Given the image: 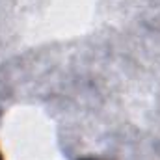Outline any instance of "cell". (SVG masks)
<instances>
[{
  "label": "cell",
  "mask_w": 160,
  "mask_h": 160,
  "mask_svg": "<svg viewBox=\"0 0 160 160\" xmlns=\"http://www.w3.org/2000/svg\"><path fill=\"white\" fill-rule=\"evenodd\" d=\"M84 160H93V158H84Z\"/></svg>",
  "instance_id": "6da1fadb"
},
{
  "label": "cell",
  "mask_w": 160,
  "mask_h": 160,
  "mask_svg": "<svg viewBox=\"0 0 160 160\" xmlns=\"http://www.w3.org/2000/svg\"><path fill=\"white\" fill-rule=\"evenodd\" d=\"M0 160H2V157H0Z\"/></svg>",
  "instance_id": "7a4b0ae2"
}]
</instances>
